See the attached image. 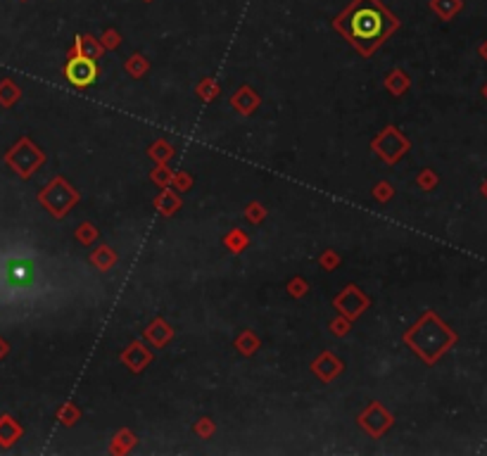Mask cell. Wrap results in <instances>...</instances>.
I'll use <instances>...</instances> for the list:
<instances>
[{
	"label": "cell",
	"mask_w": 487,
	"mask_h": 456,
	"mask_svg": "<svg viewBox=\"0 0 487 456\" xmlns=\"http://www.w3.org/2000/svg\"><path fill=\"white\" fill-rule=\"evenodd\" d=\"M400 26L378 0H354L347 12L335 19V29L347 36V41L362 55H371L380 43Z\"/></svg>",
	"instance_id": "cell-1"
},
{
	"label": "cell",
	"mask_w": 487,
	"mask_h": 456,
	"mask_svg": "<svg viewBox=\"0 0 487 456\" xmlns=\"http://www.w3.org/2000/svg\"><path fill=\"white\" fill-rule=\"evenodd\" d=\"M407 342H409V347L416 349L428 364H433V361L454 342V333L447 331V326L440 324V321L435 319V314H425L423 319L407 333Z\"/></svg>",
	"instance_id": "cell-2"
},
{
	"label": "cell",
	"mask_w": 487,
	"mask_h": 456,
	"mask_svg": "<svg viewBox=\"0 0 487 456\" xmlns=\"http://www.w3.org/2000/svg\"><path fill=\"white\" fill-rule=\"evenodd\" d=\"M43 162V155H41V150L31 146L29 141H19L17 143V148H12L10 150V155H8V164L10 166H15V169L19 171V176H29L31 174V169H36L38 164Z\"/></svg>",
	"instance_id": "cell-3"
},
{
	"label": "cell",
	"mask_w": 487,
	"mask_h": 456,
	"mask_svg": "<svg viewBox=\"0 0 487 456\" xmlns=\"http://www.w3.org/2000/svg\"><path fill=\"white\" fill-rule=\"evenodd\" d=\"M64 76L71 86L76 88H86V86H93L98 79V64L93 62L91 58H71L67 67H64Z\"/></svg>",
	"instance_id": "cell-4"
},
{
	"label": "cell",
	"mask_w": 487,
	"mask_h": 456,
	"mask_svg": "<svg viewBox=\"0 0 487 456\" xmlns=\"http://www.w3.org/2000/svg\"><path fill=\"white\" fill-rule=\"evenodd\" d=\"M19 435H21V428L15 423L10 416H3V419H0V444H3V447H10L12 442H17Z\"/></svg>",
	"instance_id": "cell-5"
},
{
	"label": "cell",
	"mask_w": 487,
	"mask_h": 456,
	"mask_svg": "<svg viewBox=\"0 0 487 456\" xmlns=\"http://www.w3.org/2000/svg\"><path fill=\"white\" fill-rule=\"evenodd\" d=\"M19 100V88L15 86L10 79L0 81V105H5V107H10V105H15Z\"/></svg>",
	"instance_id": "cell-6"
}]
</instances>
